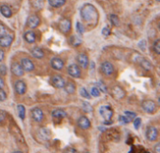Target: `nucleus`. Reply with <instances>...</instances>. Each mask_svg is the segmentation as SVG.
<instances>
[{
    "mask_svg": "<svg viewBox=\"0 0 160 153\" xmlns=\"http://www.w3.org/2000/svg\"><path fill=\"white\" fill-rule=\"evenodd\" d=\"M81 17L84 21L88 23H92L93 22H96L99 19V13L96 8L91 4H85L81 8Z\"/></svg>",
    "mask_w": 160,
    "mask_h": 153,
    "instance_id": "nucleus-1",
    "label": "nucleus"
},
{
    "mask_svg": "<svg viewBox=\"0 0 160 153\" xmlns=\"http://www.w3.org/2000/svg\"><path fill=\"white\" fill-rule=\"evenodd\" d=\"M99 114L101 117L105 120V123H111V120L113 115V110L110 106H102L99 108Z\"/></svg>",
    "mask_w": 160,
    "mask_h": 153,
    "instance_id": "nucleus-2",
    "label": "nucleus"
},
{
    "mask_svg": "<svg viewBox=\"0 0 160 153\" xmlns=\"http://www.w3.org/2000/svg\"><path fill=\"white\" fill-rule=\"evenodd\" d=\"M141 108L144 111L147 112V113L153 114L156 111L157 106L156 104V102L153 100H144L141 104Z\"/></svg>",
    "mask_w": 160,
    "mask_h": 153,
    "instance_id": "nucleus-3",
    "label": "nucleus"
},
{
    "mask_svg": "<svg viewBox=\"0 0 160 153\" xmlns=\"http://www.w3.org/2000/svg\"><path fill=\"white\" fill-rule=\"evenodd\" d=\"M51 84H53L54 87L57 88V89L64 88V86L66 84V81H65L64 78L60 75H54V76H51Z\"/></svg>",
    "mask_w": 160,
    "mask_h": 153,
    "instance_id": "nucleus-4",
    "label": "nucleus"
},
{
    "mask_svg": "<svg viewBox=\"0 0 160 153\" xmlns=\"http://www.w3.org/2000/svg\"><path fill=\"white\" fill-rule=\"evenodd\" d=\"M111 93L115 99L121 100L126 96V91L122 87H120V86L115 85L114 87H112V89H111Z\"/></svg>",
    "mask_w": 160,
    "mask_h": 153,
    "instance_id": "nucleus-5",
    "label": "nucleus"
},
{
    "mask_svg": "<svg viewBox=\"0 0 160 153\" xmlns=\"http://www.w3.org/2000/svg\"><path fill=\"white\" fill-rule=\"evenodd\" d=\"M68 74L70 76H73V78H80L81 75V68L78 64H72L70 65H69L68 67Z\"/></svg>",
    "mask_w": 160,
    "mask_h": 153,
    "instance_id": "nucleus-6",
    "label": "nucleus"
},
{
    "mask_svg": "<svg viewBox=\"0 0 160 153\" xmlns=\"http://www.w3.org/2000/svg\"><path fill=\"white\" fill-rule=\"evenodd\" d=\"M146 137L149 141L154 142L157 139L158 137V132L157 129L154 126H149L146 130Z\"/></svg>",
    "mask_w": 160,
    "mask_h": 153,
    "instance_id": "nucleus-7",
    "label": "nucleus"
},
{
    "mask_svg": "<svg viewBox=\"0 0 160 153\" xmlns=\"http://www.w3.org/2000/svg\"><path fill=\"white\" fill-rule=\"evenodd\" d=\"M31 116L32 119L37 122H41L44 119V113L42 109L39 108H35L31 110Z\"/></svg>",
    "mask_w": 160,
    "mask_h": 153,
    "instance_id": "nucleus-8",
    "label": "nucleus"
},
{
    "mask_svg": "<svg viewBox=\"0 0 160 153\" xmlns=\"http://www.w3.org/2000/svg\"><path fill=\"white\" fill-rule=\"evenodd\" d=\"M101 72L105 76L112 75L113 72H114V67H113L112 64L110 63V62H108V61H106V62H103L101 64Z\"/></svg>",
    "mask_w": 160,
    "mask_h": 153,
    "instance_id": "nucleus-9",
    "label": "nucleus"
},
{
    "mask_svg": "<svg viewBox=\"0 0 160 153\" xmlns=\"http://www.w3.org/2000/svg\"><path fill=\"white\" fill-rule=\"evenodd\" d=\"M77 62H78V64L81 68L86 69L88 67V64H89V58L86 54L80 53L78 56H77Z\"/></svg>",
    "mask_w": 160,
    "mask_h": 153,
    "instance_id": "nucleus-10",
    "label": "nucleus"
},
{
    "mask_svg": "<svg viewBox=\"0 0 160 153\" xmlns=\"http://www.w3.org/2000/svg\"><path fill=\"white\" fill-rule=\"evenodd\" d=\"M21 65H22L24 71H26V72H31L35 68L33 62L29 58H23L21 61Z\"/></svg>",
    "mask_w": 160,
    "mask_h": 153,
    "instance_id": "nucleus-11",
    "label": "nucleus"
},
{
    "mask_svg": "<svg viewBox=\"0 0 160 153\" xmlns=\"http://www.w3.org/2000/svg\"><path fill=\"white\" fill-rule=\"evenodd\" d=\"M10 69H11V72L14 76H22L24 74V71L22 67L21 64L17 63V62H14L12 63L11 66H10Z\"/></svg>",
    "mask_w": 160,
    "mask_h": 153,
    "instance_id": "nucleus-12",
    "label": "nucleus"
},
{
    "mask_svg": "<svg viewBox=\"0 0 160 153\" xmlns=\"http://www.w3.org/2000/svg\"><path fill=\"white\" fill-rule=\"evenodd\" d=\"M14 89L18 94L24 95L26 93V84H25L23 80H17L14 84Z\"/></svg>",
    "mask_w": 160,
    "mask_h": 153,
    "instance_id": "nucleus-13",
    "label": "nucleus"
},
{
    "mask_svg": "<svg viewBox=\"0 0 160 153\" xmlns=\"http://www.w3.org/2000/svg\"><path fill=\"white\" fill-rule=\"evenodd\" d=\"M60 31L64 34H68L71 29V22L69 19H63L59 23Z\"/></svg>",
    "mask_w": 160,
    "mask_h": 153,
    "instance_id": "nucleus-14",
    "label": "nucleus"
},
{
    "mask_svg": "<svg viewBox=\"0 0 160 153\" xmlns=\"http://www.w3.org/2000/svg\"><path fill=\"white\" fill-rule=\"evenodd\" d=\"M40 20L39 18L37 16V15H31V16L28 17L27 22H26V25L29 28H36L39 25Z\"/></svg>",
    "mask_w": 160,
    "mask_h": 153,
    "instance_id": "nucleus-15",
    "label": "nucleus"
},
{
    "mask_svg": "<svg viewBox=\"0 0 160 153\" xmlns=\"http://www.w3.org/2000/svg\"><path fill=\"white\" fill-rule=\"evenodd\" d=\"M77 124H78L80 128L84 129V130H87L91 127V122H90L89 119L85 116H81L78 120V121H77Z\"/></svg>",
    "mask_w": 160,
    "mask_h": 153,
    "instance_id": "nucleus-16",
    "label": "nucleus"
},
{
    "mask_svg": "<svg viewBox=\"0 0 160 153\" xmlns=\"http://www.w3.org/2000/svg\"><path fill=\"white\" fill-rule=\"evenodd\" d=\"M64 61L59 57H54L51 60V67L55 70H62L64 67Z\"/></svg>",
    "mask_w": 160,
    "mask_h": 153,
    "instance_id": "nucleus-17",
    "label": "nucleus"
},
{
    "mask_svg": "<svg viewBox=\"0 0 160 153\" xmlns=\"http://www.w3.org/2000/svg\"><path fill=\"white\" fill-rule=\"evenodd\" d=\"M12 41H13V37L11 35L7 34L6 35H4V37L0 38V46L3 48H8L11 45Z\"/></svg>",
    "mask_w": 160,
    "mask_h": 153,
    "instance_id": "nucleus-18",
    "label": "nucleus"
},
{
    "mask_svg": "<svg viewBox=\"0 0 160 153\" xmlns=\"http://www.w3.org/2000/svg\"><path fill=\"white\" fill-rule=\"evenodd\" d=\"M51 116H53L54 119H64L66 117V112L61 108H57V109H54L53 112H51Z\"/></svg>",
    "mask_w": 160,
    "mask_h": 153,
    "instance_id": "nucleus-19",
    "label": "nucleus"
},
{
    "mask_svg": "<svg viewBox=\"0 0 160 153\" xmlns=\"http://www.w3.org/2000/svg\"><path fill=\"white\" fill-rule=\"evenodd\" d=\"M31 54H32V56L36 59H42L45 56L44 52L39 47H35L31 50Z\"/></svg>",
    "mask_w": 160,
    "mask_h": 153,
    "instance_id": "nucleus-20",
    "label": "nucleus"
},
{
    "mask_svg": "<svg viewBox=\"0 0 160 153\" xmlns=\"http://www.w3.org/2000/svg\"><path fill=\"white\" fill-rule=\"evenodd\" d=\"M39 135L42 140H48L51 138V132L48 128H45V127H42V128L39 129Z\"/></svg>",
    "mask_w": 160,
    "mask_h": 153,
    "instance_id": "nucleus-21",
    "label": "nucleus"
},
{
    "mask_svg": "<svg viewBox=\"0 0 160 153\" xmlns=\"http://www.w3.org/2000/svg\"><path fill=\"white\" fill-rule=\"evenodd\" d=\"M24 40L26 41L27 43H34L36 41V34L33 31H27L25 32L24 35Z\"/></svg>",
    "mask_w": 160,
    "mask_h": 153,
    "instance_id": "nucleus-22",
    "label": "nucleus"
},
{
    "mask_svg": "<svg viewBox=\"0 0 160 153\" xmlns=\"http://www.w3.org/2000/svg\"><path fill=\"white\" fill-rule=\"evenodd\" d=\"M64 89L66 91V93L69 94H73L76 91V86L74 84V82H72V81H69V82H66L64 86Z\"/></svg>",
    "mask_w": 160,
    "mask_h": 153,
    "instance_id": "nucleus-23",
    "label": "nucleus"
},
{
    "mask_svg": "<svg viewBox=\"0 0 160 153\" xmlns=\"http://www.w3.org/2000/svg\"><path fill=\"white\" fill-rule=\"evenodd\" d=\"M0 12H1L3 16L6 18L11 17V15H12L11 9H10V8L8 6V5H2V6L0 7Z\"/></svg>",
    "mask_w": 160,
    "mask_h": 153,
    "instance_id": "nucleus-24",
    "label": "nucleus"
},
{
    "mask_svg": "<svg viewBox=\"0 0 160 153\" xmlns=\"http://www.w3.org/2000/svg\"><path fill=\"white\" fill-rule=\"evenodd\" d=\"M66 1V0H48L50 6L54 8H60L62 6H64Z\"/></svg>",
    "mask_w": 160,
    "mask_h": 153,
    "instance_id": "nucleus-25",
    "label": "nucleus"
},
{
    "mask_svg": "<svg viewBox=\"0 0 160 153\" xmlns=\"http://www.w3.org/2000/svg\"><path fill=\"white\" fill-rule=\"evenodd\" d=\"M140 64H141V65L142 66V68L143 69H145V70H148V71H151L154 67H153V65H152V64L149 62L148 60H146V59H144V58H142L141 61H140Z\"/></svg>",
    "mask_w": 160,
    "mask_h": 153,
    "instance_id": "nucleus-26",
    "label": "nucleus"
},
{
    "mask_svg": "<svg viewBox=\"0 0 160 153\" xmlns=\"http://www.w3.org/2000/svg\"><path fill=\"white\" fill-rule=\"evenodd\" d=\"M17 111H18V115L20 117L21 120H24L25 118V108L23 105H18L17 106Z\"/></svg>",
    "mask_w": 160,
    "mask_h": 153,
    "instance_id": "nucleus-27",
    "label": "nucleus"
},
{
    "mask_svg": "<svg viewBox=\"0 0 160 153\" xmlns=\"http://www.w3.org/2000/svg\"><path fill=\"white\" fill-rule=\"evenodd\" d=\"M69 42L73 46H79L81 44V38L80 37H78V35H73V37L70 38Z\"/></svg>",
    "mask_w": 160,
    "mask_h": 153,
    "instance_id": "nucleus-28",
    "label": "nucleus"
},
{
    "mask_svg": "<svg viewBox=\"0 0 160 153\" xmlns=\"http://www.w3.org/2000/svg\"><path fill=\"white\" fill-rule=\"evenodd\" d=\"M110 20H111V23H112L113 25H114V26H119V24H120V20H119V18H118L117 15H115V14H111Z\"/></svg>",
    "mask_w": 160,
    "mask_h": 153,
    "instance_id": "nucleus-29",
    "label": "nucleus"
},
{
    "mask_svg": "<svg viewBox=\"0 0 160 153\" xmlns=\"http://www.w3.org/2000/svg\"><path fill=\"white\" fill-rule=\"evenodd\" d=\"M125 116L126 117L127 120L129 121H132L137 118V114L135 113V112H132V111H126Z\"/></svg>",
    "mask_w": 160,
    "mask_h": 153,
    "instance_id": "nucleus-30",
    "label": "nucleus"
},
{
    "mask_svg": "<svg viewBox=\"0 0 160 153\" xmlns=\"http://www.w3.org/2000/svg\"><path fill=\"white\" fill-rule=\"evenodd\" d=\"M81 105H82V109H84V111H85L86 113H90V112H92L93 108L88 102H82Z\"/></svg>",
    "mask_w": 160,
    "mask_h": 153,
    "instance_id": "nucleus-31",
    "label": "nucleus"
},
{
    "mask_svg": "<svg viewBox=\"0 0 160 153\" xmlns=\"http://www.w3.org/2000/svg\"><path fill=\"white\" fill-rule=\"evenodd\" d=\"M153 49L156 54H160V40L159 39H156V41L154 42Z\"/></svg>",
    "mask_w": 160,
    "mask_h": 153,
    "instance_id": "nucleus-32",
    "label": "nucleus"
},
{
    "mask_svg": "<svg viewBox=\"0 0 160 153\" xmlns=\"http://www.w3.org/2000/svg\"><path fill=\"white\" fill-rule=\"evenodd\" d=\"M80 93H81V95L84 98H86V99H90V97H91L90 93H88V91H87V90H86L84 87L81 88V90H80Z\"/></svg>",
    "mask_w": 160,
    "mask_h": 153,
    "instance_id": "nucleus-33",
    "label": "nucleus"
},
{
    "mask_svg": "<svg viewBox=\"0 0 160 153\" xmlns=\"http://www.w3.org/2000/svg\"><path fill=\"white\" fill-rule=\"evenodd\" d=\"M76 29H77V32H78L79 34L82 35L84 33V24H82L81 23L78 22L76 23Z\"/></svg>",
    "mask_w": 160,
    "mask_h": 153,
    "instance_id": "nucleus-34",
    "label": "nucleus"
},
{
    "mask_svg": "<svg viewBox=\"0 0 160 153\" xmlns=\"http://www.w3.org/2000/svg\"><path fill=\"white\" fill-rule=\"evenodd\" d=\"M44 5V0H34V7L36 8H42Z\"/></svg>",
    "mask_w": 160,
    "mask_h": 153,
    "instance_id": "nucleus-35",
    "label": "nucleus"
},
{
    "mask_svg": "<svg viewBox=\"0 0 160 153\" xmlns=\"http://www.w3.org/2000/svg\"><path fill=\"white\" fill-rule=\"evenodd\" d=\"M91 95L93 96V97H99V96L100 95V91L99 90V88L93 87L91 89Z\"/></svg>",
    "mask_w": 160,
    "mask_h": 153,
    "instance_id": "nucleus-36",
    "label": "nucleus"
},
{
    "mask_svg": "<svg viewBox=\"0 0 160 153\" xmlns=\"http://www.w3.org/2000/svg\"><path fill=\"white\" fill-rule=\"evenodd\" d=\"M133 124H134V128L135 129H139L141 125V118H136L133 120Z\"/></svg>",
    "mask_w": 160,
    "mask_h": 153,
    "instance_id": "nucleus-37",
    "label": "nucleus"
},
{
    "mask_svg": "<svg viewBox=\"0 0 160 153\" xmlns=\"http://www.w3.org/2000/svg\"><path fill=\"white\" fill-rule=\"evenodd\" d=\"M8 34V30L7 28L4 26L3 24H0V38L1 37H4V35H6Z\"/></svg>",
    "mask_w": 160,
    "mask_h": 153,
    "instance_id": "nucleus-38",
    "label": "nucleus"
},
{
    "mask_svg": "<svg viewBox=\"0 0 160 153\" xmlns=\"http://www.w3.org/2000/svg\"><path fill=\"white\" fill-rule=\"evenodd\" d=\"M119 121L121 122V123H123V124H127V123H129V120H127V118L125 116V115H121L120 117H119Z\"/></svg>",
    "mask_w": 160,
    "mask_h": 153,
    "instance_id": "nucleus-39",
    "label": "nucleus"
},
{
    "mask_svg": "<svg viewBox=\"0 0 160 153\" xmlns=\"http://www.w3.org/2000/svg\"><path fill=\"white\" fill-rule=\"evenodd\" d=\"M102 35H104V37H108V35H110V33H111V30H110V28H109V26H105L104 28L102 29Z\"/></svg>",
    "mask_w": 160,
    "mask_h": 153,
    "instance_id": "nucleus-40",
    "label": "nucleus"
},
{
    "mask_svg": "<svg viewBox=\"0 0 160 153\" xmlns=\"http://www.w3.org/2000/svg\"><path fill=\"white\" fill-rule=\"evenodd\" d=\"M7 99V93H5L3 89H0V101H5Z\"/></svg>",
    "mask_w": 160,
    "mask_h": 153,
    "instance_id": "nucleus-41",
    "label": "nucleus"
},
{
    "mask_svg": "<svg viewBox=\"0 0 160 153\" xmlns=\"http://www.w3.org/2000/svg\"><path fill=\"white\" fill-rule=\"evenodd\" d=\"M99 87L100 89V91H103V93H106L107 91V87H106V85L102 82V81H100V82H99Z\"/></svg>",
    "mask_w": 160,
    "mask_h": 153,
    "instance_id": "nucleus-42",
    "label": "nucleus"
},
{
    "mask_svg": "<svg viewBox=\"0 0 160 153\" xmlns=\"http://www.w3.org/2000/svg\"><path fill=\"white\" fill-rule=\"evenodd\" d=\"M0 74L5 76L7 74V67H6V65L5 64H1L0 65Z\"/></svg>",
    "mask_w": 160,
    "mask_h": 153,
    "instance_id": "nucleus-43",
    "label": "nucleus"
},
{
    "mask_svg": "<svg viewBox=\"0 0 160 153\" xmlns=\"http://www.w3.org/2000/svg\"><path fill=\"white\" fill-rule=\"evenodd\" d=\"M5 119H6V113L4 111L0 110V124L5 120Z\"/></svg>",
    "mask_w": 160,
    "mask_h": 153,
    "instance_id": "nucleus-44",
    "label": "nucleus"
},
{
    "mask_svg": "<svg viewBox=\"0 0 160 153\" xmlns=\"http://www.w3.org/2000/svg\"><path fill=\"white\" fill-rule=\"evenodd\" d=\"M139 47H141V50H145V47H146V41H145V40H141V41L139 43Z\"/></svg>",
    "mask_w": 160,
    "mask_h": 153,
    "instance_id": "nucleus-45",
    "label": "nucleus"
},
{
    "mask_svg": "<svg viewBox=\"0 0 160 153\" xmlns=\"http://www.w3.org/2000/svg\"><path fill=\"white\" fill-rule=\"evenodd\" d=\"M5 59V52L4 50L0 49V64L3 62V60Z\"/></svg>",
    "mask_w": 160,
    "mask_h": 153,
    "instance_id": "nucleus-46",
    "label": "nucleus"
},
{
    "mask_svg": "<svg viewBox=\"0 0 160 153\" xmlns=\"http://www.w3.org/2000/svg\"><path fill=\"white\" fill-rule=\"evenodd\" d=\"M65 153H78V151H77L75 149H73V147H69V149L66 150Z\"/></svg>",
    "mask_w": 160,
    "mask_h": 153,
    "instance_id": "nucleus-47",
    "label": "nucleus"
},
{
    "mask_svg": "<svg viewBox=\"0 0 160 153\" xmlns=\"http://www.w3.org/2000/svg\"><path fill=\"white\" fill-rule=\"evenodd\" d=\"M154 153H160V144H156L154 147Z\"/></svg>",
    "mask_w": 160,
    "mask_h": 153,
    "instance_id": "nucleus-48",
    "label": "nucleus"
},
{
    "mask_svg": "<svg viewBox=\"0 0 160 153\" xmlns=\"http://www.w3.org/2000/svg\"><path fill=\"white\" fill-rule=\"evenodd\" d=\"M5 86V82H4V79L0 76V89H3V87Z\"/></svg>",
    "mask_w": 160,
    "mask_h": 153,
    "instance_id": "nucleus-49",
    "label": "nucleus"
},
{
    "mask_svg": "<svg viewBox=\"0 0 160 153\" xmlns=\"http://www.w3.org/2000/svg\"><path fill=\"white\" fill-rule=\"evenodd\" d=\"M12 153H23L22 151H14V152H12Z\"/></svg>",
    "mask_w": 160,
    "mask_h": 153,
    "instance_id": "nucleus-50",
    "label": "nucleus"
},
{
    "mask_svg": "<svg viewBox=\"0 0 160 153\" xmlns=\"http://www.w3.org/2000/svg\"><path fill=\"white\" fill-rule=\"evenodd\" d=\"M156 1H157V2H159V1H160V0H156Z\"/></svg>",
    "mask_w": 160,
    "mask_h": 153,
    "instance_id": "nucleus-51",
    "label": "nucleus"
}]
</instances>
